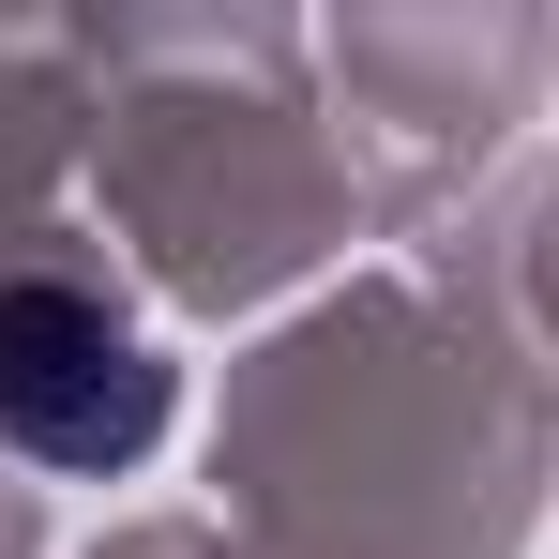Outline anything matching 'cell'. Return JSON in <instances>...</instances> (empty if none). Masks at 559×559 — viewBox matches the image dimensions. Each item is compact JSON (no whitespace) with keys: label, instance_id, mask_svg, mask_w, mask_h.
<instances>
[{"label":"cell","instance_id":"obj_1","mask_svg":"<svg viewBox=\"0 0 559 559\" xmlns=\"http://www.w3.org/2000/svg\"><path fill=\"white\" fill-rule=\"evenodd\" d=\"M0 439L31 468H136L167 439V364H152V333L92 302V287L61 273H15L0 287Z\"/></svg>","mask_w":559,"mask_h":559}]
</instances>
